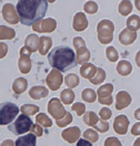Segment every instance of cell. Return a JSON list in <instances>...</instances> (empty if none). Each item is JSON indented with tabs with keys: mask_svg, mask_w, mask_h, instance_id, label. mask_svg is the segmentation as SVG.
<instances>
[{
	"mask_svg": "<svg viewBox=\"0 0 140 146\" xmlns=\"http://www.w3.org/2000/svg\"><path fill=\"white\" fill-rule=\"evenodd\" d=\"M16 9L20 22L23 26L32 27L39 20L44 19L48 10L47 0H19Z\"/></svg>",
	"mask_w": 140,
	"mask_h": 146,
	"instance_id": "obj_1",
	"label": "cell"
},
{
	"mask_svg": "<svg viewBox=\"0 0 140 146\" xmlns=\"http://www.w3.org/2000/svg\"><path fill=\"white\" fill-rule=\"evenodd\" d=\"M49 64L61 72H67L77 65L76 53L69 46H59L54 48L48 53Z\"/></svg>",
	"mask_w": 140,
	"mask_h": 146,
	"instance_id": "obj_2",
	"label": "cell"
},
{
	"mask_svg": "<svg viewBox=\"0 0 140 146\" xmlns=\"http://www.w3.org/2000/svg\"><path fill=\"white\" fill-rule=\"evenodd\" d=\"M20 108L12 102L0 103V125H10L18 117Z\"/></svg>",
	"mask_w": 140,
	"mask_h": 146,
	"instance_id": "obj_3",
	"label": "cell"
},
{
	"mask_svg": "<svg viewBox=\"0 0 140 146\" xmlns=\"http://www.w3.org/2000/svg\"><path fill=\"white\" fill-rule=\"evenodd\" d=\"M113 31H115V25L111 20L103 19L97 25V33H98V40L101 44H109L113 40Z\"/></svg>",
	"mask_w": 140,
	"mask_h": 146,
	"instance_id": "obj_4",
	"label": "cell"
},
{
	"mask_svg": "<svg viewBox=\"0 0 140 146\" xmlns=\"http://www.w3.org/2000/svg\"><path fill=\"white\" fill-rule=\"evenodd\" d=\"M32 126V121L26 114H20L18 117L13 121V123H11L8 128L11 133H13L15 135H23L25 133H28L31 129Z\"/></svg>",
	"mask_w": 140,
	"mask_h": 146,
	"instance_id": "obj_5",
	"label": "cell"
},
{
	"mask_svg": "<svg viewBox=\"0 0 140 146\" xmlns=\"http://www.w3.org/2000/svg\"><path fill=\"white\" fill-rule=\"evenodd\" d=\"M47 110H48L49 115H51V117H54L56 121L62 119L67 114V111H66V109L62 105V102L58 98H52L48 102Z\"/></svg>",
	"mask_w": 140,
	"mask_h": 146,
	"instance_id": "obj_6",
	"label": "cell"
},
{
	"mask_svg": "<svg viewBox=\"0 0 140 146\" xmlns=\"http://www.w3.org/2000/svg\"><path fill=\"white\" fill-rule=\"evenodd\" d=\"M19 53H20V56H19L18 60L19 71L22 74H28L31 71V68H32V62H31V58H30L32 52L23 46L20 49Z\"/></svg>",
	"mask_w": 140,
	"mask_h": 146,
	"instance_id": "obj_7",
	"label": "cell"
},
{
	"mask_svg": "<svg viewBox=\"0 0 140 146\" xmlns=\"http://www.w3.org/2000/svg\"><path fill=\"white\" fill-rule=\"evenodd\" d=\"M64 81H65V78H64L62 73L57 69H52L46 78L47 86L51 91H58L60 89V86L62 85Z\"/></svg>",
	"mask_w": 140,
	"mask_h": 146,
	"instance_id": "obj_8",
	"label": "cell"
},
{
	"mask_svg": "<svg viewBox=\"0 0 140 146\" xmlns=\"http://www.w3.org/2000/svg\"><path fill=\"white\" fill-rule=\"evenodd\" d=\"M56 28L57 21L54 18L41 19L32 26L33 31H36L38 33H50V32H54Z\"/></svg>",
	"mask_w": 140,
	"mask_h": 146,
	"instance_id": "obj_9",
	"label": "cell"
},
{
	"mask_svg": "<svg viewBox=\"0 0 140 146\" xmlns=\"http://www.w3.org/2000/svg\"><path fill=\"white\" fill-rule=\"evenodd\" d=\"M2 18H3L5 21H7L10 25H17V23L20 22L19 15L17 12L16 7L10 2H7L2 7Z\"/></svg>",
	"mask_w": 140,
	"mask_h": 146,
	"instance_id": "obj_10",
	"label": "cell"
},
{
	"mask_svg": "<svg viewBox=\"0 0 140 146\" xmlns=\"http://www.w3.org/2000/svg\"><path fill=\"white\" fill-rule=\"evenodd\" d=\"M130 121L127 117V115L120 114L117 115L113 119V131L118 135H126L128 129H129Z\"/></svg>",
	"mask_w": 140,
	"mask_h": 146,
	"instance_id": "obj_11",
	"label": "cell"
},
{
	"mask_svg": "<svg viewBox=\"0 0 140 146\" xmlns=\"http://www.w3.org/2000/svg\"><path fill=\"white\" fill-rule=\"evenodd\" d=\"M81 135H82L81 134V129L78 126H70V127H67L61 132L62 139L66 141L67 143H69V144L77 143Z\"/></svg>",
	"mask_w": 140,
	"mask_h": 146,
	"instance_id": "obj_12",
	"label": "cell"
},
{
	"mask_svg": "<svg viewBox=\"0 0 140 146\" xmlns=\"http://www.w3.org/2000/svg\"><path fill=\"white\" fill-rule=\"evenodd\" d=\"M132 102L131 95L127 91H119L116 94V110L120 111L128 108Z\"/></svg>",
	"mask_w": 140,
	"mask_h": 146,
	"instance_id": "obj_13",
	"label": "cell"
},
{
	"mask_svg": "<svg viewBox=\"0 0 140 146\" xmlns=\"http://www.w3.org/2000/svg\"><path fill=\"white\" fill-rule=\"evenodd\" d=\"M72 28H74L75 31H78V32L84 31L88 28V19L86 17V13L84 12L79 11V12H77L75 16H74Z\"/></svg>",
	"mask_w": 140,
	"mask_h": 146,
	"instance_id": "obj_14",
	"label": "cell"
},
{
	"mask_svg": "<svg viewBox=\"0 0 140 146\" xmlns=\"http://www.w3.org/2000/svg\"><path fill=\"white\" fill-rule=\"evenodd\" d=\"M137 39V32L130 31L129 29H123L119 33V42L123 46L132 44Z\"/></svg>",
	"mask_w": 140,
	"mask_h": 146,
	"instance_id": "obj_15",
	"label": "cell"
},
{
	"mask_svg": "<svg viewBox=\"0 0 140 146\" xmlns=\"http://www.w3.org/2000/svg\"><path fill=\"white\" fill-rule=\"evenodd\" d=\"M49 94V91L44 85H35L29 90V96L32 100H41L44 98H47Z\"/></svg>",
	"mask_w": 140,
	"mask_h": 146,
	"instance_id": "obj_16",
	"label": "cell"
},
{
	"mask_svg": "<svg viewBox=\"0 0 140 146\" xmlns=\"http://www.w3.org/2000/svg\"><path fill=\"white\" fill-rule=\"evenodd\" d=\"M37 136L32 133H28L26 135H20L15 142V146H36Z\"/></svg>",
	"mask_w": 140,
	"mask_h": 146,
	"instance_id": "obj_17",
	"label": "cell"
},
{
	"mask_svg": "<svg viewBox=\"0 0 140 146\" xmlns=\"http://www.w3.org/2000/svg\"><path fill=\"white\" fill-rule=\"evenodd\" d=\"M97 69L98 68H96L94 64L87 62V63H84L81 65V68H80V74H81V76L84 78V79L91 80L93 76L96 75V73H97Z\"/></svg>",
	"mask_w": 140,
	"mask_h": 146,
	"instance_id": "obj_18",
	"label": "cell"
},
{
	"mask_svg": "<svg viewBox=\"0 0 140 146\" xmlns=\"http://www.w3.org/2000/svg\"><path fill=\"white\" fill-rule=\"evenodd\" d=\"M27 89H28V81L25 78H22V76L17 78L12 82V91H13L15 94H17V95L22 94Z\"/></svg>",
	"mask_w": 140,
	"mask_h": 146,
	"instance_id": "obj_19",
	"label": "cell"
},
{
	"mask_svg": "<svg viewBox=\"0 0 140 146\" xmlns=\"http://www.w3.org/2000/svg\"><path fill=\"white\" fill-rule=\"evenodd\" d=\"M39 41H40V36H38L35 33L28 35L25 40V46L31 52H36L39 49Z\"/></svg>",
	"mask_w": 140,
	"mask_h": 146,
	"instance_id": "obj_20",
	"label": "cell"
},
{
	"mask_svg": "<svg viewBox=\"0 0 140 146\" xmlns=\"http://www.w3.org/2000/svg\"><path fill=\"white\" fill-rule=\"evenodd\" d=\"M52 46V39L50 36H40V41H39V53L41 55H46L49 53L50 49Z\"/></svg>",
	"mask_w": 140,
	"mask_h": 146,
	"instance_id": "obj_21",
	"label": "cell"
},
{
	"mask_svg": "<svg viewBox=\"0 0 140 146\" xmlns=\"http://www.w3.org/2000/svg\"><path fill=\"white\" fill-rule=\"evenodd\" d=\"M117 72L122 76H127L132 72V64L128 60H120L117 64Z\"/></svg>",
	"mask_w": 140,
	"mask_h": 146,
	"instance_id": "obj_22",
	"label": "cell"
},
{
	"mask_svg": "<svg viewBox=\"0 0 140 146\" xmlns=\"http://www.w3.org/2000/svg\"><path fill=\"white\" fill-rule=\"evenodd\" d=\"M91 55H90V51L84 46L79 50H77V53H76V59H77V64H82L87 63L89 60H90Z\"/></svg>",
	"mask_w": 140,
	"mask_h": 146,
	"instance_id": "obj_23",
	"label": "cell"
},
{
	"mask_svg": "<svg viewBox=\"0 0 140 146\" xmlns=\"http://www.w3.org/2000/svg\"><path fill=\"white\" fill-rule=\"evenodd\" d=\"M126 25H127V29L137 32L140 29V17L138 15H131L127 19Z\"/></svg>",
	"mask_w": 140,
	"mask_h": 146,
	"instance_id": "obj_24",
	"label": "cell"
},
{
	"mask_svg": "<svg viewBox=\"0 0 140 146\" xmlns=\"http://www.w3.org/2000/svg\"><path fill=\"white\" fill-rule=\"evenodd\" d=\"M82 116H84L82 117L84 123L87 126H93V125H96L97 122L100 119L99 115H97L93 111H86V113H84Z\"/></svg>",
	"mask_w": 140,
	"mask_h": 146,
	"instance_id": "obj_25",
	"label": "cell"
},
{
	"mask_svg": "<svg viewBox=\"0 0 140 146\" xmlns=\"http://www.w3.org/2000/svg\"><path fill=\"white\" fill-rule=\"evenodd\" d=\"M60 101L65 105H70L75 101V93L71 89H65L60 93Z\"/></svg>",
	"mask_w": 140,
	"mask_h": 146,
	"instance_id": "obj_26",
	"label": "cell"
},
{
	"mask_svg": "<svg viewBox=\"0 0 140 146\" xmlns=\"http://www.w3.org/2000/svg\"><path fill=\"white\" fill-rule=\"evenodd\" d=\"M16 36V31L7 26H0V40H12Z\"/></svg>",
	"mask_w": 140,
	"mask_h": 146,
	"instance_id": "obj_27",
	"label": "cell"
},
{
	"mask_svg": "<svg viewBox=\"0 0 140 146\" xmlns=\"http://www.w3.org/2000/svg\"><path fill=\"white\" fill-rule=\"evenodd\" d=\"M81 98L87 103H93L94 101L98 99V95H97V93H96V91L93 89L87 88V89L82 90V92H81Z\"/></svg>",
	"mask_w": 140,
	"mask_h": 146,
	"instance_id": "obj_28",
	"label": "cell"
},
{
	"mask_svg": "<svg viewBox=\"0 0 140 146\" xmlns=\"http://www.w3.org/2000/svg\"><path fill=\"white\" fill-rule=\"evenodd\" d=\"M112 92H113V84L106 83L97 90V95L98 98H108L111 95Z\"/></svg>",
	"mask_w": 140,
	"mask_h": 146,
	"instance_id": "obj_29",
	"label": "cell"
},
{
	"mask_svg": "<svg viewBox=\"0 0 140 146\" xmlns=\"http://www.w3.org/2000/svg\"><path fill=\"white\" fill-rule=\"evenodd\" d=\"M65 83L69 89H75V88H77L79 85L80 79L75 73H69L68 75L65 76Z\"/></svg>",
	"mask_w": 140,
	"mask_h": 146,
	"instance_id": "obj_30",
	"label": "cell"
},
{
	"mask_svg": "<svg viewBox=\"0 0 140 146\" xmlns=\"http://www.w3.org/2000/svg\"><path fill=\"white\" fill-rule=\"evenodd\" d=\"M36 123L42 127H51L52 126L51 119L45 113H38L37 116H36Z\"/></svg>",
	"mask_w": 140,
	"mask_h": 146,
	"instance_id": "obj_31",
	"label": "cell"
},
{
	"mask_svg": "<svg viewBox=\"0 0 140 146\" xmlns=\"http://www.w3.org/2000/svg\"><path fill=\"white\" fill-rule=\"evenodd\" d=\"M118 10H119V13L121 16H129L132 11V3H131L130 0H122L121 2L119 3L118 6Z\"/></svg>",
	"mask_w": 140,
	"mask_h": 146,
	"instance_id": "obj_32",
	"label": "cell"
},
{
	"mask_svg": "<svg viewBox=\"0 0 140 146\" xmlns=\"http://www.w3.org/2000/svg\"><path fill=\"white\" fill-rule=\"evenodd\" d=\"M106 78H107L106 71L103 70L102 68H98V69H97L96 75L93 76L91 80H89V81H90V83L93 84V85H98V84H101L102 82H104Z\"/></svg>",
	"mask_w": 140,
	"mask_h": 146,
	"instance_id": "obj_33",
	"label": "cell"
},
{
	"mask_svg": "<svg viewBox=\"0 0 140 146\" xmlns=\"http://www.w3.org/2000/svg\"><path fill=\"white\" fill-rule=\"evenodd\" d=\"M82 138L91 142V143H96L99 139V133L94 128H87L82 134Z\"/></svg>",
	"mask_w": 140,
	"mask_h": 146,
	"instance_id": "obj_34",
	"label": "cell"
},
{
	"mask_svg": "<svg viewBox=\"0 0 140 146\" xmlns=\"http://www.w3.org/2000/svg\"><path fill=\"white\" fill-rule=\"evenodd\" d=\"M20 112L22 114H26L28 116L35 115L39 112V106L38 105H33V104H23L20 108Z\"/></svg>",
	"mask_w": 140,
	"mask_h": 146,
	"instance_id": "obj_35",
	"label": "cell"
},
{
	"mask_svg": "<svg viewBox=\"0 0 140 146\" xmlns=\"http://www.w3.org/2000/svg\"><path fill=\"white\" fill-rule=\"evenodd\" d=\"M106 56L110 62H117L119 59V53L115 46H107L106 49Z\"/></svg>",
	"mask_w": 140,
	"mask_h": 146,
	"instance_id": "obj_36",
	"label": "cell"
},
{
	"mask_svg": "<svg viewBox=\"0 0 140 146\" xmlns=\"http://www.w3.org/2000/svg\"><path fill=\"white\" fill-rule=\"evenodd\" d=\"M98 3L94 1H88L84 5V11L88 15H94L98 12Z\"/></svg>",
	"mask_w": 140,
	"mask_h": 146,
	"instance_id": "obj_37",
	"label": "cell"
},
{
	"mask_svg": "<svg viewBox=\"0 0 140 146\" xmlns=\"http://www.w3.org/2000/svg\"><path fill=\"white\" fill-rule=\"evenodd\" d=\"M98 133H107L108 131H109V123L107 122V121H103V119H99L98 122H97V124L96 125H93L92 126Z\"/></svg>",
	"mask_w": 140,
	"mask_h": 146,
	"instance_id": "obj_38",
	"label": "cell"
},
{
	"mask_svg": "<svg viewBox=\"0 0 140 146\" xmlns=\"http://www.w3.org/2000/svg\"><path fill=\"white\" fill-rule=\"evenodd\" d=\"M72 119H72L71 113H70V112H67V114H66L62 119H57L56 121L57 126H59V127H66V126H69V124L72 122Z\"/></svg>",
	"mask_w": 140,
	"mask_h": 146,
	"instance_id": "obj_39",
	"label": "cell"
},
{
	"mask_svg": "<svg viewBox=\"0 0 140 146\" xmlns=\"http://www.w3.org/2000/svg\"><path fill=\"white\" fill-rule=\"evenodd\" d=\"M72 111H75L78 116H82L86 113V105L81 102H77L75 104H72Z\"/></svg>",
	"mask_w": 140,
	"mask_h": 146,
	"instance_id": "obj_40",
	"label": "cell"
},
{
	"mask_svg": "<svg viewBox=\"0 0 140 146\" xmlns=\"http://www.w3.org/2000/svg\"><path fill=\"white\" fill-rule=\"evenodd\" d=\"M111 116H112V112L109 108L103 106L102 109H100V111H99V117H100L101 119H103V121H108Z\"/></svg>",
	"mask_w": 140,
	"mask_h": 146,
	"instance_id": "obj_41",
	"label": "cell"
},
{
	"mask_svg": "<svg viewBox=\"0 0 140 146\" xmlns=\"http://www.w3.org/2000/svg\"><path fill=\"white\" fill-rule=\"evenodd\" d=\"M103 146H122L121 142L119 138L117 137H108L104 139L103 142Z\"/></svg>",
	"mask_w": 140,
	"mask_h": 146,
	"instance_id": "obj_42",
	"label": "cell"
},
{
	"mask_svg": "<svg viewBox=\"0 0 140 146\" xmlns=\"http://www.w3.org/2000/svg\"><path fill=\"white\" fill-rule=\"evenodd\" d=\"M30 132L33 134V135H36L37 137H41L44 135V129H42V126H40L39 124H32V126H31V129H30Z\"/></svg>",
	"mask_w": 140,
	"mask_h": 146,
	"instance_id": "obj_43",
	"label": "cell"
},
{
	"mask_svg": "<svg viewBox=\"0 0 140 146\" xmlns=\"http://www.w3.org/2000/svg\"><path fill=\"white\" fill-rule=\"evenodd\" d=\"M72 44H74L76 50H79V49L86 46V42H84V40L81 36H75L74 40H72Z\"/></svg>",
	"mask_w": 140,
	"mask_h": 146,
	"instance_id": "obj_44",
	"label": "cell"
},
{
	"mask_svg": "<svg viewBox=\"0 0 140 146\" xmlns=\"http://www.w3.org/2000/svg\"><path fill=\"white\" fill-rule=\"evenodd\" d=\"M97 100H98V102H99L100 104H102V105H106V106H108V105H111L112 103H113V98H112V95L108 96V98H98Z\"/></svg>",
	"mask_w": 140,
	"mask_h": 146,
	"instance_id": "obj_45",
	"label": "cell"
},
{
	"mask_svg": "<svg viewBox=\"0 0 140 146\" xmlns=\"http://www.w3.org/2000/svg\"><path fill=\"white\" fill-rule=\"evenodd\" d=\"M8 53V46L5 42H0V59H3Z\"/></svg>",
	"mask_w": 140,
	"mask_h": 146,
	"instance_id": "obj_46",
	"label": "cell"
},
{
	"mask_svg": "<svg viewBox=\"0 0 140 146\" xmlns=\"http://www.w3.org/2000/svg\"><path fill=\"white\" fill-rule=\"evenodd\" d=\"M131 134L135 135V136H138V137L140 136V121L132 125V127H131Z\"/></svg>",
	"mask_w": 140,
	"mask_h": 146,
	"instance_id": "obj_47",
	"label": "cell"
},
{
	"mask_svg": "<svg viewBox=\"0 0 140 146\" xmlns=\"http://www.w3.org/2000/svg\"><path fill=\"white\" fill-rule=\"evenodd\" d=\"M76 146H92V143L87 141V139H84V138H79Z\"/></svg>",
	"mask_w": 140,
	"mask_h": 146,
	"instance_id": "obj_48",
	"label": "cell"
},
{
	"mask_svg": "<svg viewBox=\"0 0 140 146\" xmlns=\"http://www.w3.org/2000/svg\"><path fill=\"white\" fill-rule=\"evenodd\" d=\"M0 146H15V142L12 141V139H5Z\"/></svg>",
	"mask_w": 140,
	"mask_h": 146,
	"instance_id": "obj_49",
	"label": "cell"
},
{
	"mask_svg": "<svg viewBox=\"0 0 140 146\" xmlns=\"http://www.w3.org/2000/svg\"><path fill=\"white\" fill-rule=\"evenodd\" d=\"M133 116H135V119H136L140 121V108H138V109L135 111V113H133Z\"/></svg>",
	"mask_w": 140,
	"mask_h": 146,
	"instance_id": "obj_50",
	"label": "cell"
},
{
	"mask_svg": "<svg viewBox=\"0 0 140 146\" xmlns=\"http://www.w3.org/2000/svg\"><path fill=\"white\" fill-rule=\"evenodd\" d=\"M135 60H136V63H137V65H138V68H140V50L136 53Z\"/></svg>",
	"mask_w": 140,
	"mask_h": 146,
	"instance_id": "obj_51",
	"label": "cell"
},
{
	"mask_svg": "<svg viewBox=\"0 0 140 146\" xmlns=\"http://www.w3.org/2000/svg\"><path fill=\"white\" fill-rule=\"evenodd\" d=\"M135 6L140 11V0H135Z\"/></svg>",
	"mask_w": 140,
	"mask_h": 146,
	"instance_id": "obj_52",
	"label": "cell"
},
{
	"mask_svg": "<svg viewBox=\"0 0 140 146\" xmlns=\"http://www.w3.org/2000/svg\"><path fill=\"white\" fill-rule=\"evenodd\" d=\"M132 146H140V136L138 137V138H137L135 142H133V145H132Z\"/></svg>",
	"mask_w": 140,
	"mask_h": 146,
	"instance_id": "obj_53",
	"label": "cell"
},
{
	"mask_svg": "<svg viewBox=\"0 0 140 146\" xmlns=\"http://www.w3.org/2000/svg\"><path fill=\"white\" fill-rule=\"evenodd\" d=\"M47 1H48V2H50V3H54L56 0H47Z\"/></svg>",
	"mask_w": 140,
	"mask_h": 146,
	"instance_id": "obj_54",
	"label": "cell"
}]
</instances>
